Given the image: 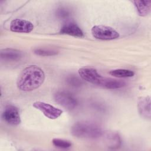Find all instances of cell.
I'll list each match as a JSON object with an SVG mask.
<instances>
[{
	"mask_svg": "<svg viewBox=\"0 0 151 151\" xmlns=\"http://www.w3.org/2000/svg\"><path fill=\"white\" fill-rule=\"evenodd\" d=\"M34 25L30 21L22 19L12 20L10 24V30L12 32L29 33L33 30Z\"/></svg>",
	"mask_w": 151,
	"mask_h": 151,
	"instance_id": "8",
	"label": "cell"
},
{
	"mask_svg": "<svg viewBox=\"0 0 151 151\" xmlns=\"http://www.w3.org/2000/svg\"><path fill=\"white\" fill-rule=\"evenodd\" d=\"M106 142L107 147L111 149H116L121 144L120 138L117 133H110L106 135Z\"/></svg>",
	"mask_w": 151,
	"mask_h": 151,
	"instance_id": "13",
	"label": "cell"
},
{
	"mask_svg": "<svg viewBox=\"0 0 151 151\" xmlns=\"http://www.w3.org/2000/svg\"><path fill=\"white\" fill-rule=\"evenodd\" d=\"M138 110L140 114L145 118H150V99L149 96L142 97L138 103Z\"/></svg>",
	"mask_w": 151,
	"mask_h": 151,
	"instance_id": "10",
	"label": "cell"
},
{
	"mask_svg": "<svg viewBox=\"0 0 151 151\" xmlns=\"http://www.w3.org/2000/svg\"><path fill=\"white\" fill-rule=\"evenodd\" d=\"M78 74L84 80L103 87L105 77L101 76L97 71L92 67H82L78 70Z\"/></svg>",
	"mask_w": 151,
	"mask_h": 151,
	"instance_id": "3",
	"label": "cell"
},
{
	"mask_svg": "<svg viewBox=\"0 0 151 151\" xmlns=\"http://www.w3.org/2000/svg\"><path fill=\"white\" fill-rule=\"evenodd\" d=\"M69 15V12L67 9L61 8L58 9L57 11V16L60 18H65L68 17Z\"/></svg>",
	"mask_w": 151,
	"mask_h": 151,
	"instance_id": "18",
	"label": "cell"
},
{
	"mask_svg": "<svg viewBox=\"0 0 151 151\" xmlns=\"http://www.w3.org/2000/svg\"><path fill=\"white\" fill-rule=\"evenodd\" d=\"M93 36L99 40H111L119 38V34L112 27L105 25H95L91 28Z\"/></svg>",
	"mask_w": 151,
	"mask_h": 151,
	"instance_id": "4",
	"label": "cell"
},
{
	"mask_svg": "<svg viewBox=\"0 0 151 151\" xmlns=\"http://www.w3.org/2000/svg\"><path fill=\"white\" fill-rule=\"evenodd\" d=\"M32 106L37 109L41 111L43 114L50 119H56L59 117L63 111L48 103L42 101H35Z\"/></svg>",
	"mask_w": 151,
	"mask_h": 151,
	"instance_id": "6",
	"label": "cell"
},
{
	"mask_svg": "<svg viewBox=\"0 0 151 151\" xmlns=\"http://www.w3.org/2000/svg\"><path fill=\"white\" fill-rule=\"evenodd\" d=\"M133 2L139 15L145 17L150 13L151 9L150 1H134Z\"/></svg>",
	"mask_w": 151,
	"mask_h": 151,
	"instance_id": "12",
	"label": "cell"
},
{
	"mask_svg": "<svg viewBox=\"0 0 151 151\" xmlns=\"http://www.w3.org/2000/svg\"><path fill=\"white\" fill-rule=\"evenodd\" d=\"M55 101L63 107L72 110L76 107L78 102L76 98L67 91H58L54 94Z\"/></svg>",
	"mask_w": 151,
	"mask_h": 151,
	"instance_id": "5",
	"label": "cell"
},
{
	"mask_svg": "<svg viewBox=\"0 0 151 151\" xmlns=\"http://www.w3.org/2000/svg\"><path fill=\"white\" fill-rule=\"evenodd\" d=\"M1 58L5 60L15 61L19 60L22 57L21 51L14 48H5L1 50Z\"/></svg>",
	"mask_w": 151,
	"mask_h": 151,
	"instance_id": "11",
	"label": "cell"
},
{
	"mask_svg": "<svg viewBox=\"0 0 151 151\" xmlns=\"http://www.w3.org/2000/svg\"><path fill=\"white\" fill-rule=\"evenodd\" d=\"M3 119L9 124L17 126L21 123V118L18 108L12 104L7 105L2 113Z\"/></svg>",
	"mask_w": 151,
	"mask_h": 151,
	"instance_id": "7",
	"label": "cell"
},
{
	"mask_svg": "<svg viewBox=\"0 0 151 151\" xmlns=\"http://www.w3.org/2000/svg\"><path fill=\"white\" fill-rule=\"evenodd\" d=\"M45 80L44 71L37 65H29L19 74L17 80V87L21 91H30L40 87Z\"/></svg>",
	"mask_w": 151,
	"mask_h": 151,
	"instance_id": "1",
	"label": "cell"
},
{
	"mask_svg": "<svg viewBox=\"0 0 151 151\" xmlns=\"http://www.w3.org/2000/svg\"><path fill=\"white\" fill-rule=\"evenodd\" d=\"M60 33L77 37H83V32L81 28L74 22H67L61 28Z\"/></svg>",
	"mask_w": 151,
	"mask_h": 151,
	"instance_id": "9",
	"label": "cell"
},
{
	"mask_svg": "<svg viewBox=\"0 0 151 151\" xmlns=\"http://www.w3.org/2000/svg\"><path fill=\"white\" fill-rule=\"evenodd\" d=\"M52 143L55 147L60 149H68L72 146V143L70 140L58 138L53 139Z\"/></svg>",
	"mask_w": 151,
	"mask_h": 151,
	"instance_id": "15",
	"label": "cell"
},
{
	"mask_svg": "<svg viewBox=\"0 0 151 151\" xmlns=\"http://www.w3.org/2000/svg\"><path fill=\"white\" fill-rule=\"evenodd\" d=\"M67 82L73 86L79 87L81 84V81L79 78L75 76H70L67 79Z\"/></svg>",
	"mask_w": 151,
	"mask_h": 151,
	"instance_id": "17",
	"label": "cell"
},
{
	"mask_svg": "<svg viewBox=\"0 0 151 151\" xmlns=\"http://www.w3.org/2000/svg\"><path fill=\"white\" fill-rule=\"evenodd\" d=\"M109 74L115 77L118 78H126L133 77L134 74V73L130 70L127 69H116L111 70L109 72Z\"/></svg>",
	"mask_w": 151,
	"mask_h": 151,
	"instance_id": "14",
	"label": "cell"
},
{
	"mask_svg": "<svg viewBox=\"0 0 151 151\" xmlns=\"http://www.w3.org/2000/svg\"><path fill=\"white\" fill-rule=\"evenodd\" d=\"M73 136L83 139H95L101 137L103 132L101 127L96 123L90 122H78L71 128Z\"/></svg>",
	"mask_w": 151,
	"mask_h": 151,
	"instance_id": "2",
	"label": "cell"
},
{
	"mask_svg": "<svg viewBox=\"0 0 151 151\" xmlns=\"http://www.w3.org/2000/svg\"><path fill=\"white\" fill-rule=\"evenodd\" d=\"M34 52L37 55L41 56H51L57 54V52L56 51L43 48H37L34 50Z\"/></svg>",
	"mask_w": 151,
	"mask_h": 151,
	"instance_id": "16",
	"label": "cell"
}]
</instances>
